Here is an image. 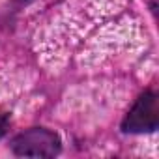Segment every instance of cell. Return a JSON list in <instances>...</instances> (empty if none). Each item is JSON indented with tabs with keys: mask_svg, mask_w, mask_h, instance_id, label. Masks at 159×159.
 <instances>
[{
	"mask_svg": "<svg viewBox=\"0 0 159 159\" xmlns=\"http://www.w3.org/2000/svg\"><path fill=\"white\" fill-rule=\"evenodd\" d=\"M60 150V137L45 127H32L11 140V152L19 157H54Z\"/></svg>",
	"mask_w": 159,
	"mask_h": 159,
	"instance_id": "obj_1",
	"label": "cell"
},
{
	"mask_svg": "<svg viewBox=\"0 0 159 159\" xmlns=\"http://www.w3.org/2000/svg\"><path fill=\"white\" fill-rule=\"evenodd\" d=\"M159 125V99L155 92H144L122 122L125 133H146Z\"/></svg>",
	"mask_w": 159,
	"mask_h": 159,
	"instance_id": "obj_2",
	"label": "cell"
},
{
	"mask_svg": "<svg viewBox=\"0 0 159 159\" xmlns=\"http://www.w3.org/2000/svg\"><path fill=\"white\" fill-rule=\"evenodd\" d=\"M8 129H10V120L4 112H0V139L8 133Z\"/></svg>",
	"mask_w": 159,
	"mask_h": 159,
	"instance_id": "obj_3",
	"label": "cell"
}]
</instances>
